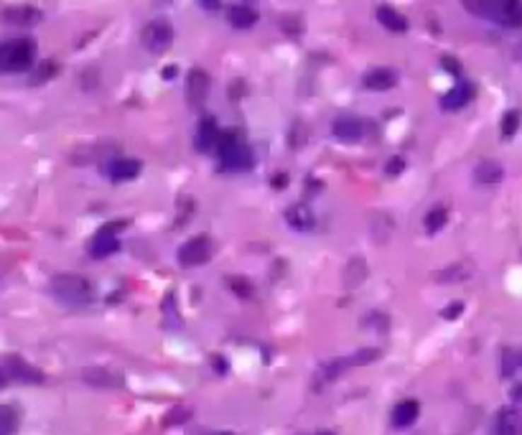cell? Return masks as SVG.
<instances>
[{"instance_id": "cell-9", "label": "cell", "mask_w": 522, "mask_h": 435, "mask_svg": "<svg viewBox=\"0 0 522 435\" xmlns=\"http://www.w3.org/2000/svg\"><path fill=\"white\" fill-rule=\"evenodd\" d=\"M222 140L219 133V125H216L214 117H202L197 127V135H194V145H197L199 153H211L216 151V145Z\"/></svg>"}, {"instance_id": "cell-19", "label": "cell", "mask_w": 522, "mask_h": 435, "mask_svg": "<svg viewBox=\"0 0 522 435\" xmlns=\"http://www.w3.org/2000/svg\"><path fill=\"white\" fill-rule=\"evenodd\" d=\"M502 176H504V170L497 161H484V163H479L477 170H474V178H477V183H482V186H494V183L502 181Z\"/></svg>"}, {"instance_id": "cell-15", "label": "cell", "mask_w": 522, "mask_h": 435, "mask_svg": "<svg viewBox=\"0 0 522 435\" xmlns=\"http://www.w3.org/2000/svg\"><path fill=\"white\" fill-rule=\"evenodd\" d=\"M362 84L367 89H372V92H388V89H393L395 84H398V74H395L393 69H385V66H380V69H372L364 74Z\"/></svg>"}, {"instance_id": "cell-22", "label": "cell", "mask_w": 522, "mask_h": 435, "mask_svg": "<svg viewBox=\"0 0 522 435\" xmlns=\"http://www.w3.org/2000/svg\"><path fill=\"white\" fill-rule=\"evenodd\" d=\"M21 425V412L13 405H0V435H13Z\"/></svg>"}, {"instance_id": "cell-28", "label": "cell", "mask_w": 522, "mask_h": 435, "mask_svg": "<svg viewBox=\"0 0 522 435\" xmlns=\"http://www.w3.org/2000/svg\"><path fill=\"white\" fill-rule=\"evenodd\" d=\"M461 311H464V303H451V306L443 311V318H456Z\"/></svg>"}, {"instance_id": "cell-23", "label": "cell", "mask_w": 522, "mask_h": 435, "mask_svg": "<svg viewBox=\"0 0 522 435\" xmlns=\"http://www.w3.org/2000/svg\"><path fill=\"white\" fill-rule=\"evenodd\" d=\"M84 379L95 387H117L122 382L120 377H115L108 369H87V372H84Z\"/></svg>"}, {"instance_id": "cell-31", "label": "cell", "mask_w": 522, "mask_h": 435, "mask_svg": "<svg viewBox=\"0 0 522 435\" xmlns=\"http://www.w3.org/2000/svg\"><path fill=\"white\" fill-rule=\"evenodd\" d=\"M443 66H448V69H451L453 74H458V71H461V69H458V64L453 62V59H443Z\"/></svg>"}, {"instance_id": "cell-8", "label": "cell", "mask_w": 522, "mask_h": 435, "mask_svg": "<svg viewBox=\"0 0 522 435\" xmlns=\"http://www.w3.org/2000/svg\"><path fill=\"white\" fill-rule=\"evenodd\" d=\"M3 369H6L8 379H16V382H23V385H38L44 382V374L38 372L36 366H31L25 359L21 356H8L3 361Z\"/></svg>"}, {"instance_id": "cell-13", "label": "cell", "mask_w": 522, "mask_h": 435, "mask_svg": "<svg viewBox=\"0 0 522 435\" xmlns=\"http://www.w3.org/2000/svg\"><path fill=\"white\" fill-rule=\"evenodd\" d=\"M0 18L11 25H36L41 21V11L33 6H11L0 13Z\"/></svg>"}, {"instance_id": "cell-27", "label": "cell", "mask_w": 522, "mask_h": 435, "mask_svg": "<svg viewBox=\"0 0 522 435\" xmlns=\"http://www.w3.org/2000/svg\"><path fill=\"white\" fill-rule=\"evenodd\" d=\"M229 285H232V288H235V293H237V296H245V298H250V296H253V285H250L248 280H240V278H229Z\"/></svg>"}, {"instance_id": "cell-36", "label": "cell", "mask_w": 522, "mask_h": 435, "mask_svg": "<svg viewBox=\"0 0 522 435\" xmlns=\"http://www.w3.org/2000/svg\"><path fill=\"white\" fill-rule=\"evenodd\" d=\"M211 435H232V433H211Z\"/></svg>"}, {"instance_id": "cell-34", "label": "cell", "mask_w": 522, "mask_h": 435, "mask_svg": "<svg viewBox=\"0 0 522 435\" xmlns=\"http://www.w3.org/2000/svg\"><path fill=\"white\" fill-rule=\"evenodd\" d=\"M311 435H334V433H329V430H318V433H311Z\"/></svg>"}, {"instance_id": "cell-7", "label": "cell", "mask_w": 522, "mask_h": 435, "mask_svg": "<svg viewBox=\"0 0 522 435\" xmlns=\"http://www.w3.org/2000/svg\"><path fill=\"white\" fill-rule=\"evenodd\" d=\"M120 250V240H117V227L115 224H105L100 232L89 240V255L95 260L100 257H110Z\"/></svg>"}, {"instance_id": "cell-4", "label": "cell", "mask_w": 522, "mask_h": 435, "mask_svg": "<svg viewBox=\"0 0 522 435\" xmlns=\"http://www.w3.org/2000/svg\"><path fill=\"white\" fill-rule=\"evenodd\" d=\"M216 158L224 170H250V166H253V151L235 133L222 135V140L216 145Z\"/></svg>"}, {"instance_id": "cell-33", "label": "cell", "mask_w": 522, "mask_h": 435, "mask_svg": "<svg viewBox=\"0 0 522 435\" xmlns=\"http://www.w3.org/2000/svg\"><path fill=\"white\" fill-rule=\"evenodd\" d=\"M6 382H8V374H6V369L0 366V387H6Z\"/></svg>"}, {"instance_id": "cell-17", "label": "cell", "mask_w": 522, "mask_h": 435, "mask_svg": "<svg viewBox=\"0 0 522 435\" xmlns=\"http://www.w3.org/2000/svg\"><path fill=\"white\" fill-rule=\"evenodd\" d=\"M471 97H474V87H471V84H456V87L448 89V92L443 95L441 108L443 110H461V108L469 105Z\"/></svg>"}, {"instance_id": "cell-5", "label": "cell", "mask_w": 522, "mask_h": 435, "mask_svg": "<svg viewBox=\"0 0 522 435\" xmlns=\"http://www.w3.org/2000/svg\"><path fill=\"white\" fill-rule=\"evenodd\" d=\"M140 41L151 54H163V51L171 49L173 44V25L163 18H156L151 23H146L143 33H140Z\"/></svg>"}, {"instance_id": "cell-18", "label": "cell", "mask_w": 522, "mask_h": 435, "mask_svg": "<svg viewBox=\"0 0 522 435\" xmlns=\"http://www.w3.org/2000/svg\"><path fill=\"white\" fill-rule=\"evenodd\" d=\"M377 21H380L388 31L393 33H405L407 28H410V23H407V18L402 16V13H398L395 8L390 6H380L377 8Z\"/></svg>"}, {"instance_id": "cell-30", "label": "cell", "mask_w": 522, "mask_h": 435, "mask_svg": "<svg viewBox=\"0 0 522 435\" xmlns=\"http://www.w3.org/2000/svg\"><path fill=\"white\" fill-rule=\"evenodd\" d=\"M402 166H405V163H402L400 158H393V161L388 163V170H390V173H400Z\"/></svg>"}, {"instance_id": "cell-21", "label": "cell", "mask_w": 522, "mask_h": 435, "mask_svg": "<svg viewBox=\"0 0 522 435\" xmlns=\"http://www.w3.org/2000/svg\"><path fill=\"white\" fill-rule=\"evenodd\" d=\"M227 21L235 28H253L257 23V11L250 6H232L227 13Z\"/></svg>"}, {"instance_id": "cell-2", "label": "cell", "mask_w": 522, "mask_h": 435, "mask_svg": "<svg viewBox=\"0 0 522 435\" xmlns=\"http://www.w3.org/2000/svg\"><path fill=\"white\" fill-rule=\"evenodd\" d=\"M49 290L51 296L57 298V301H62L64 306H87L95 298L89 280L82 278V275H71V272H64V275L51 278Z\"/></svg>"}, {"instance_id": "cell-24", "label": "cell", "mask_w": 522, "mask_h": 435, "mask_svg": "<svg viewBox=\"0 0 522 435\" xmlns=\"http://www.w3.org/2000/svg\"><path fill=\"white\" fill-rule=\"evenodd\" d=\"M446 221H448V209L446 207H433L431 211L426 214L423 224H426L428 232H439V229L446 227Z\"/></svg>"}, {"instance_id": "cell-12", "label": "cell", "mask_w": 522, "mask_h": 435, "mask_svg": "<svg viewBox=\"0 0 522 435\" xmlns=\"http://www.w3.org/2000/svg\"><path fill=\"white\" fill-rule=\"evenodd\" d=\"M494 435H522V410L502 407L494 417Z\"/></svg>"}, {"instance_id": "cell-10", "label": "cell", "mask_w": 522, "mask_h": 435, "mask_svg": "<svg viewBox=\"0 0 522 435\" xmlns=\"http://www.w3.org/2000/svg\"><path fill=\"white\" fill-rule=\"evenodd\" d=\"M209 74L204 69H191L189 76H186V100H189V105H202L204 100H207V95H209Z\"/></svg>"}, {"instance_id": "cell-25", "label": "cell", "mask_w": 522, "mask_h": 435, "mask_svg": "<svg viewBox=\"0 0 522 435\" xmlns=\"http://www.w3.org/2000/svg\"><path fill=\"white\" fill-rule=\"evenodd\" d=\"M520 112H517V110H509L507 115H504L502 117V135L504 138H512V135L517 133V127H520Z\"/></svg>"}, {"instance_id": "cell-3", "label": "cell", "mask_w": 522, "mask_h": 435, "mask_svg": "<svg viewBox=\"0 0 522 435\" xmlns=\"http://www.w3.org/2000/svg\"><path fill=\"white\" fill-rule=\"evenodd\" d=\"M36 59V44L31 38H13L0 44V71H25Z\"/></svg>"}, {"instance_id": "cell-14", "label": "cell", "mask_w": 522, "mask_h": 435, "mask_svg": "<svg viewBox=\"0 0 522 435\" xmlns=\"http://www.w3.org/2000/svg\"><path fill=\"white\" fill-rule=\"evenodd\" d=\"M420 415V405L418 400H402L393 407V425L398 430H405L418 420Z\"/></svg>"}, {"instance_id": "cell-20", "label": "cell", "mask_w": 522, "mask_h": 435, "mask_svg": "<svg viewBox=\"0 0 522 435\" xmlns=\"http://www.w3.org/2000/svg\"><path fill=\"white\" fill-rule=\"evenodd\" d=\"M286 221L296 229H311L316 224V216H313V211L308 207L296 204V207H291L286 211Z\"/></svg>"}, {"instance_id": "cell-29", "label": "cell", "mask_w": 522, "mask_h": 435, "mask_svg": "<svg viewBox=\"0 0 522 435\" xmlns=\"http://www.w3.org/2000/svg\"><path fill=\"white\" fill-rule=\"evenodd\" d=\"M197 3H199V6H202V8H207V11H216L222 0H197Z\"/></svg>"}, {"instance_id": "cell-11", "label": "cell", "mask_w": 522, "mask_h": 435, "mask_svg": "<svg viewBox=\"0 0 522 435\" xmlns=\"http://www.w3.org/2000/svg\"><path fill=\"white\" fill-rule=\"evenodd\" d=\"M334 138L342 140V143H356V140L364 135V122L354 115H342L334 120Z\"/></svg>"}, {"instance_id": "cell-32", "label": "cell", "mask_w": 522, "mask_h": 435, "mask_svg": "<svg viewBox=\"0 0 522 435\" xmlns=\"http://www.w3.org/2000/svg\"><path fill=\"white\" fill-rule=\"evenodd\" d=\"M214 364H216V372H219V374L227 372V361H224V359H214Z\"/></svg>"}, {"instance_id": "cell-26", "label": "cell", "mask_w": 522, "mask_h": 435, "mask_svg": "<svg viewBox=\"0 0 522 435\" xmlns=\"http://www.w3.org/2000/svg\"><path fill=\"white\" fill-rule=\"evenodd\" d=\"M54 74H57V64L46 62V64H41V66H38L36 76H33L31 82H44V79H49V76H54Z\"/></svg>"}, {"instance_id": "cell-6", "label": "cell", "mask_w": 522, "mask_h": 435, "mask_svg": "<svg viewBox=\"0 0 522 435\" xmlns=\"http://www.w3.org/2000/svg\"><path fill=\"white\" fill-rule=\"evenodd\" d=\"M211 257V242L209 237H194V240L184 242L181 250H178V262L186 267H197L204 265L207 260Z\"/></svg>"}, {"instance_id": "cell-1", "label": "cell", "mask_w": 522, "mask_h": 435, "mask_svg": "<svg viewBox=\"0 0 522 435\" xmlns=\"http://www.w3.org/2000/svg\"><path fill=\"white\" fill-rule=\"evenodd\" d=\"M471 13L504 28H522V0H464Z\"/></svg>"}, {"instance_id": "cell-16", "label": "cell", "mask_w": 522, "mask_h": 435, "mask_svg": "<svg viewBox=\"0 0 522 435\" xmlns=\"http://www.w3.org/2000/svg\"><path fill=\"white\" fill-rule=\"evenodd\" d=\"M108 173L112 181H133V178H138L140 173V163L135 161V158H117V161H112V163L108 166Z\"/></svg>"}, {"instance_id": "cell-35", "label": "cell", "mask_w": 522, "mask_h": 435, "mask_svg": "<svg viewBox=\"0 0 522 435\" xmlns=\"http://www.w3.org/2000/svg\"><path fill=\"white\" fill-rule=\"evenodd\" d=\"M517 57H520V59H522V44H520V49H517Z\"/></svg>"}]
</instances>
